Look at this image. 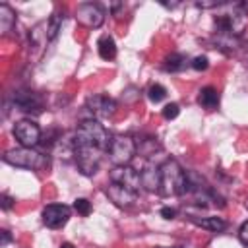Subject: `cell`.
Returning <instances> with one entry per match:
<instances>
[{"label":"cell","instance_id":"cell-1","mask_svg":"<svg viewBox=\"0 0 248 248\" xmlns=\"http://www.w3.org/2000/svg\"><path fill=\"white\" fill-rule=\"evenodd\" d=\"M110 141H112V138L107 132V128L93 118L83 120L74 134V145H89V147H97L101 151H108Z\"/></svg>","mask_w":248,"mask_h":248},{"label":"cell","instance_id":"cell-2","mask_svg":"<svg viewBox=\"0 0 248 248\" xmlns=\"http://www.w3.org/2000/svg\"><path fill=\"white\" fill-rule=\"evenodd\" d=\"M163 196H182L186 194V170L176 159H167L161 165V188Z\"/></svg>","mask_w":248,"mask_h":248},{"label":"cell","instance_id":"cell-3","mask_svg":"<svg viewBox=\"0 0 248 248\" xmlns=\"http://www.w3.org/2000/svg\"><path fill=\"white\" fill-rule=\"evenodd\" d=\"M2 161L12 165V167H19V169H43L46 165V159L45 155H41L37 149L33 147H16V149H10L2 155Z\"/></svg>","mask_w":248,"mask_h":248},{"label":"cell","instance_id":"cell-4","mask_svg":"<svg viewBox=\"0 0 248 248\" xmlns=\"http://www.w3.org/2000/svg\"><path fill=\"white\" fill-rule=\"evenodd\" d=\"M107 153L114 167H126L136 155V140L130 136H114Z\"/></svg>","mask_w":248,"mask_h":248},{"label":"cell","instance_id":"cell-5","mask_svg":"<svg viewBox=\"0 0 248 248\" xmlns=\"http://www.w3.org/2000/svg\"><path fill=\"white\" fill-rule=\"evenodd\" d=\"M215 25H217V35L238 37L246 27V14L236 6L232 12L215 16Z\"/></svg>","mask_w":248,"mask_h":248},{"label":"cell","instance_id":"cell-6","mask_svg":"<svg viewBox=\"0 0 248 248\" xmlns=\"http://www.w3.org/2000/svg\"><path fill=\"white\" fill-rule=\"evenodd\" d=\"M103 153H105V151H101V149H97V147L74 145V159H76V165H78V169L81 170V174H85V176L95 174L97 169H99V165H101Z\"/></svg>","mask_w":248,"mask_h":248},{"label":"cell","instance_id":"cell-7","mask_svg":"<svg viewBox=\"0 0 248 248\" xmlns=\"http://www.w3.org/2000/svg\"><path fill=\"white\" fill-rule=\"evenodd\" d=\"M12 101H14V107L17 110L27 112V114H31V112L33 114H39L43 110V107H45L43 97L39 93L31 91V89H17L14 93V97H12Z\"/></svg>","mask_w":248,"mask_h":248},{"label":"cell","instance_id":"cell-8","mask_svg":"<svg viewBox=\"0 0 248 248\" xmlns=\"http://www.w3.org/2000/svg\"><path fill=\"white\" fill-rule=\"evenodd\" d=\"M14 138L21 147H35L41 141V128L33 120H19L14 126Z\"/></svg>","mask_w":248,"mask_h":248},{"label":"cell","instance_id":"cell-9","mask_svg":"<svg viewBox=\"0 0 248 248\" xmlns=\"http://www.w3.org/2000/svg\"><path fill=\"white\" fill-rule=\"evenodd\" d=\"M76 19L85 25V27H101L103 21H105V12L101 10V6L97 4H91V2H85V4H79L76 8Z\"/></svg>","mask_w":248,"mask_h":248},{"label":"cell","instance_id":"cell-10","mask_svg":"<svg viewBox=\"0 0 248 248\" xmlns=\"http://www.w3.org/2000/svg\"><path fill=\"white\" fill-rule=\"evenodd\" d=\"M70 213H72V209L68 205H64V203H50V205H46L43 209L41 217H43V223L48 229H60V227H64L68 223Z\"/></svg>","mask_w":248,"mask_h":248},{"label":"cell","instance_id":"cell-11","mask_svg":"<svg viewBox=\"0 0 248 248\" xmlns=\"http://www.w3.org/2000/svg\"><path fill=\"white\" fill-rule=\"evenodd\" d=\"M110 182H116V184H120V186H124V188H128V190H132V192H140V188H141V178H140V172L138 170H134L132 167H114L112 170H110Z\"/></svg>","mask_w":248,"mask_h":248},{"label":"cell","instance_id":"cell-12","mask_svg":"<svg viewBox=\"0 0 248 248\" xmlns=\"http://www.w3.org/2000/svg\"><path fill=\"white\" fill-rule=\"evenodd\" d=\"M85 108L95 118H108L116 112V101L107 95H91L85 103Z\"/></svg>","mask_w":248,"mask_h":248},{"label":"cell","instance_id":"cell-13","mask_svg":"<svg viewBox=\"0 0 248 248\" xmlns=\"http://www.w3.org/2000/svg\"><path fill=\"white\" fill-rule=\"evenodd\" d=\"M105 192H107L108 200L118 207H130L138 198L136 192H132V190H128V188H124V186H120L116 182H110Z\"/></svg>","mask_w":248,"mask_h":248},{"label":"cell","instance_id":"cell-14","mask_svg":"<svg viewBox=\"0 0 248 248\" xmlns=\"http://www.w3.org/2000/svg\"><path fill=\"white\" fill-rule=\"evenodd\" d=\"M141 178V188L147 192H159L161 188V167L157 165H145L143 170L140 172Z\"/></svg>","mask_w":248,"mask_h":248},{"label":"cell","instance_id":"cell-15","mask_svg":"<svg viewBox=\"0 0 248 248\" xmlns=\"http://www.w3.org/2000/svg\"><path fill=\"white\" fill-rule=\"evenodd\" d=\"M163 149V145L157 141V138H140L136 141V153H140L141 157H153L155 153H159Z\"/></svg>","mask_w":248,"mask_h":248},{"label":"cell","instance_id":"cell-16","mask_svg":"<svg viewBox=\"0 0 248 248\" xmlns=\"http://www.w3.org/2000/svg\"><path fill=\"white\" fill-rule=\"evenodd\" d=\"M198 103H200L203 108H207V110L217 108V107H219V91H217L215 87H211V85L203 87V89L200 91V95H198Z\"/></svg>","mask_w":248,"mask_h":248},{"label":"cell","instance_id":"cell-17","mask_svg":"<svg viewBox=\"0 0 248 248\" xmlns=\"http://www.w3.org/2000/svg\"><path fill=\"white\" fill-rule=\"evenodd\" d=\"M16 25V12L8 4H0V33L8 35Z\"/></svg>","mask_w":248,"mask_h":248},{"label":"cell","instance_id":"cell-18","mask_svg":"<svg viewBox=\"0 0 248 248\" xmlns=\"http://www.w3.org/2000/svg\"><path fill=\"white\" fill-rule=\"evenodd\" d=\"M97 50H99V56L103 60H112L116 56V43H114V39L108 37V35H103L97 41Z\"/></svg>","mask_w":248,"mask_h":248},{"label":"cell","instance_id":"cell-19","mask_svg":"<svg viewBox=\"0 0 248 248\" xmlns=\"http://www.w3.org/2000/svg\"><path fill=\"white\" fill-rule=\"evenodd\" d=\"M192 223L198 225V227H202V229H207L211 232H221V231L227 229V221L221 219V217H203V219L192 217Z\"/></svg>","mask_w":248,"mask_h":248},{"label":"cell","instance_id":"cell-20","mask_svg":"<svg viewBox=\"0 0 248 248\" xmlns=\"http://www.w3.org/2000/svg\"><path fill=\"white\" fill-rule=\"evenodd\" d=\"M184 66H186V58L182 54H178V52L169 54L165 58V64H163V68L167 72H180V70H184Z\"/></svg>","mask_w":248,"mask_h":248},{"label":"cell","instance_id":"cell-21","mask_svg":"<svg viewBox=\"0 0 248 248\" xmlns=\"http://www.w3.org/2000/svg\"><path fill=\"white\" fill-rule=\"evenodd\" d=\"M62 19H64V16H58V14L50 16V17L46 19V33H48V41H52V39L58 35L60 25H62Z\"/></svg>","mask_w":248,"mask_h":248},{"label":"cell","instance_id":"cell-22","mask_svg":"<svg viewBox=\"0 0 248 248\" xmlns=\"http://www.w3.org/2000/svg\"><path fill=\"white\" fill-rule=\"evenodd\" d=\"M147 97H149L151 103H161V101L167 97V89H165L161 83H153V85H149V89H147Z\"/></svg>","mask_w":248,"mask_h":248},{"label":"cell","instance_id":"cell-23","mask_svg":"<svg viewBox=\"0 0 248 248\" xmlns=\"http://www.w3.org/2000/svg\"><path fill=\"white\" fill-rule=\"evenodd\" d=\"M74 209H76L79 215L87 217V215L91 213V202H89V200H85V198H78V200L74 202Z\"/></svg>","mask_w":248,"mask_h":248},{"label":"cell","instance_id":"cell-24","mask_svg":"<svg viewBox=\"0 0 248 248\" xmlns=\"http://www.w3.org/2000/svg\"><path fill=\"white\" fill-rule=\"evenodd\" d=\"M190 66H192L196 72H203V70H207V66H209V60H207V56L200 54V56H194V58H192Z\"/></svg>","mask_w":248,"mask_h":248},{"label":"cell","instance_id":"cell-25","mask_svg":"<svg viewBox=\"0 0 248 248\" xmlns=\"http://www.w3.org/2000/svg\"><path fill=\"white\" fill-rule=\"evenodd\" d=\"M178 112H180V108H178V105H176V103H169V105H165V108H163V116H165L167 120L176 118V116H178Z\"/></svg>","mask_w":248,"mask_h":248},{"label":"cell","instance_id":"cell-26","mask_svg":"<svg viewBox=\"0 0 248 248\" xmlns=\"http://www.w3.org/2000/svg\"><path fill=\"white\" fill-rule=\"evenodd\" d=\"M238 240L248 248V219L240 225V229H238Z\"/></svg>","mask_w":248,"mask_h":248},{"label":"cell","instance_id":"cell-27","mask_svg":"<svg viewBox=\"0 0 248 248\" xmlns=\"http://www.w3.org/2000/svg\"><path fill=\"white\" fill-rule=\"evenodd\" d=\"M14 202H16V200H14L12 196H8L6 192H4L2 196H0V205H2V209H4V211L12 209V207H14Z\"/></svg>","mask_w":248,"mask_h":248},{"label":"cell","instance_id":"cell-28","mask_svg":"<svg viewBox=\"0 0 248 248\" xmlns=\"http://www.w3.org/2000/svg\"><path fill=\"white\" fill-rule=\"evenodd\" d=\"M161 217L163 219H174L176 217V209L174 207H161Z\"/></svg>","mask_w":248,"mask_h":248},{"label":"cell","instance_id":"cell-29","mask_svg":"<svg viewBox=\"0 0 248 248\" xmlns=\"http://www.w3.org/2000/svg\"><path fill=\"white\" fill-rule=\"evenodd\" d=\"M0 236H2V238H0V246H6V244L12 240V236H10L8 231H0Z\"/></svg>","mask_w":248,"mask_h":248},{"label":"cell","instance_id":"cell-30","mask_svg":"<svg viewBox=\"0 0 248 248\" xmlns=\"http://www.w3.org/2000/svg\"><path fill=\"white\" fill-rule=\"evenodd\" d=\"M60 248H74V244H70V242H64Z\"/></svg>","mask_w":248,"mask_h":248},{"label":"cell","instance_id":"cell-31","mask_svg":"<svg viewBox=\"0 0 248 248\" xmlns=\"http://www.w3.org/2000/svg\"><path fill=\"white\" fill-rule=\"evenodd\" d=\"M244 205H246V209H248V198H246V202H244Z\"/></svg>","mask_w":248,"mask_h":248},{"label":"cell","instance_id":"cell-32","mask_svg":"<svg viewBox=\"0 0 248 248\" xmlns=\"http://www.w3.org/2000/svg\"><path fill=\"white\" fill-rule=\"evenodd\" d=\"M155 248H163V246H155Z\"/></svg>","mask_w":248,"mask_h":248}]
</instances>
